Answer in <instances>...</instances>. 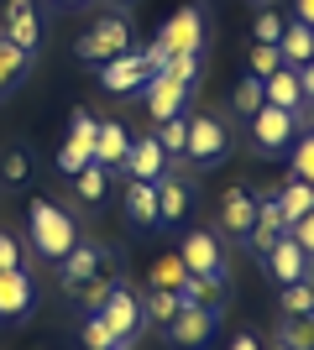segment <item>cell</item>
Wrapping results in <instances>:
<instances>
[{"mask_svg": "<svg viewBox=\"0 0 314 350\" xmlns=\"http://www.w3.org/2000/svg\"><path fill=\"white\" fill-rule=\"evenodd\" d=\"M179 293H168V288H142V319H152V324H173L179 319Z\"/></svg>", "mask_w": 314, "mask_h": 350, "instance_id": "24", "label": "cell"}, {"mask_svg": "<svg viewBox=\"0 0 314 350\" xmlns=\"http://www.w3.org/2000/svg\"><path fill=\"white\" fill-rule=\"evenodd\" d=\"M283 27H288V21H283L278 11H257V21H252V37H257V42H272V47H278Z\"/></svg>", "mask_w": 314, "mask_h": 350, "instance_id": "36", "label": "cell"}, {"mask_svg": "<svg viewBox=\"0 0 314 350\" xmlns=\"http://www.w3.org/2000/svg\"><path fill=\"white\" fill-rule=\"evenodd\" d=\"M126 152H131V131L120 120H100L94 126V162L100 167H126Z\"/></svg>", "mask_w": 314, "mask_h": 350, "instance_id": "15", "label": "cell"}, {"mask_svg": "<svg viewBox=\"0 0 314 350\" xmlns=\"http://www.w3.org/2000/svg\"><path fill=\"white\" fill-rule=\"evenodd\" d=\"M283 235H288V215H283V204H278V199H257V225H252V235H246V241H252V246L267 256V251L278 246Z\"/></svg>", "mask_w": 314, "mask_h": 350, "instance_id": "14", "label": "cell"}, {"mask_svg": "<svg viewBox=\"0 0 314 350\" xmlns=\"http://www.w3.org/2000/svg\"><path fill=\"white\" fill-rule=\"evenodd\" d=\"M278 340H283L288 350H314V314H283Z\"/></svg>", "mask_w": 314, "mask_h": 350, "instance_id": "27", "label": "cell"}, {"mask_svg": "<svg viewBox=\"0 0 314 350\" xmlns=\"http://www.w3.org/2000/svg\"><path fill=\"white\" fill-rule=\"evenodd\" d=\"M84 345L90 350H120V340H116V329H110L100 314H90V319H84Z\"/></svg>", "mask_w": 314, "mask_h": 350, "instance_id": "35", "label": "cell"}, {"mask_svg": "<svg viewBox=\"0 0 314 350\" xmlns=\"http://www.w3.org/2000/svg\"><path fill=\"white\" fill-rule=\"evenodd\" d=\"M304 120H309V131H314V100H309V110H304Z\"/></svg>", "mask_w": 314, "mask_h": 350, "instance_id": "45", "label": "cell"}, {"mask_svg": "<svg viewBox=\"0 0 314 350\" xmlns=\"http://www.w3.org/2000/svg\"><path fill=\"white\" fill-rule=\"evenodd\" d=\"M157 146H163V152H179V157H183V146H189V116L163 120V131H157Z\"/></svg>", "mask_w": 314, "mask_h": 350, "instance_id": "33", "label": "cell"}, {"mask_svg": "<svg viewBox=\"0 0 314 350\" xmlns=\"http://www.w3.org/2000/svg\"><path fill=\"white\" fill-rule=\"evenodd\" d=\"M11 267H21V246H16L11 235L0 230V272H11Z\"/></svg>", "mask_w": 314, "mask_h": 350, "instance_id": "41", "label": "cell"}, {"mask_svg": "<svg viewBox=\"0 0 314 350\" xmlns=\"http://www.w3.org/2000/svg\"><path fill=\"white\" fill-rule=\"evenodd\" d=\"M225 146H231V136H225V126L215 116H189V146H183L189 162H215V157H225Z\"/></svg>", "mask_w": 314, "mask_h": 350, "instance_id": "10", "label": "cell"}, {"mask_svg": "<svg viewBox=\"0 0 314 350\" xmlns=\"http://www.w3.org/2000/svg\"><path fill=\"white\" fill-rule=\"evenodd\" d=\"M94 126H100V120H94L90 110H74V116H68V142L58 146V167L68 178L94 162Z\"/></svg>", "mask_w": 314, "mask_h": 350, "instance_id": "4", "label": "cell"}, {"mask_svg": "<svg viewBox=\"0 0 314 350\" xmlns=\"http://www.w3.org/2000/svg\"><path fill=\"white\" fill-rule=\"evenodd\" d=\"M147 79H152V63L142 58V47H136V53H120V58H110L100 68V84L110 89V94H136V89H147Z\"/></svg>", "mask_w": 314, "mask_h": 350, "instance_id": "8", "label": "cell"}, {"mask_svg": "<svg viewBox=\"0 0 314 350\" xmlns=\"http://www.w3.org/2000/svg\"><path fill=\"white\" fill-rule=\"evenodd\" d=\"M231 105H236L241 116L252 120L257 110H262V105H267V94H262V79H252V73H246V79H241V84L231 89Z\"/></svg>", "mask_w": 314, "mask_h": 350, "instance_id": "31", "label": "cell"}, {"mask_svg": "<svg viewBox=\"0 0 314 350\" xmlns=\"http://www.w3.org/2000/svg\"><path fill=\"white\" fill-rule=\"evenodd\" d=\"M283 314H314V282H288L283 288Z\"/></svg>", "mask_w": 314, "mask_h": 350, "instance_id": "34", "label": "cell"}, {"mask_svg": "<svg viewBox=\"0 0 314 350\" xmlns=\"http://www.w3.org/2000/svg\"><path fill=\"white\" fill-rule=\"evenodd\" d=\"M299 84H304V94H309V100H314V58H309V63H304V68H299Z\"/></svg>", "mask_w": 314, "mask_h": 350, "instance_id": "42", "label": "cell"}, {"mask_svg": "<svg viewBox=\"0 0 314 350\" xmlns=\"http://www.w3.org/2000/svg\"><path fill=\"white\" fill-rule=\"evenodd\" d=\"M293 126H299V110L262 105V110L252 116V142H257V152H283V146H293Z\"/></svg>", "mask_w": 314, "mask_h": 350, "instance_id": "5", "label": "cell"}, {"mask_svg": "<svg viewBox=\"0 0 314 350\" xmlns=\"http://www.w3.org/2000/svg\"><path fill=\"white\" fill-rule=\"evenodd\" d=\"M27 68H31V53L16 47L11 37H0V94H11V89L27 79Z\"/></svg>", "mask_w": 314, "mask_h": 350, "instance_id": "23", "label": "cell"}, {"mask_svg": "<svg viewBox=\"0 0 314 350\" xmlns=\"http://www.w3.org/2000/svg\"><path fill=\"white\" fill-rule=\"evenodd\" d=\"M0 37H11L16 47H37L42 42V21H37V5L31 0H5V11H0Z\"/></svg>", "mask_w": 314, "mask_h": 350, "instance_id": "11", "label": "cell"}, {"mask_svg": "<svg viewBox=\"0 0 314 350\" xmlns=\"http://www.w3.org/2000/svg\"><path fill=\"white\" fill-rule=\"evenodd\" d=\"M142 100H147L152 120L163 126V120L183 116V105H189V84H179L173 73H152V79H147V89H142Z\"/></svg>", "mask_w": 314, "mask_h": 350, "instance_id": "9", "label": "cell"}, {"mask_svg": "<svg viewBox=\"0 0 314 350\" xmlns=\"http://www.w3.org/2000/svg\"><path fill=\"white\" fill-rule=\"evenodd\" d=\"M31 246L42 251V256H53V262H63L68 251L79 246V230H74V215L68 209H58L53 199H31Z\"/></svg>", "mask_w": 314, "mask_h": 350, "instance_id": "1", "label": "cell"}, {"mask_svg": "<svg viewBox=\"0 0 314 350\" xmlns=\"http://www.w3.org/2000/svg\"><path fill=\"white\" fill-rule=\"evenodd\" d=\"M74 189L84 204H100L105 193H110V167H100V162H90V167H79L74 173Z\"/></svg>", "mask_w": 314, "mask_h": 350, "instance_id": "28", "label": "cell"}, {"mask_svg": "<svg viewBox=\"0 0 314 350\" xmlns=\"http://www.w3.org/2000/svg\"><path fill=\"white\" fill-rule=\"evenodd\" d=\"M100 262H105V251H100V246H84V241H79V246L63 256V288H74V282H90L94 272H100Z\"/></svg>", "mask_w": 314, "mask_h": 350, "instance_id": "22", "label": "cell"}, {"mask_svg": "<svg viewBox=\"0 0 314 350\" xmlns=\"http://www.w3.org/2000/svg\"><path fill=\"white\" fill-rule=\"evenodd\" d=\"M293 178H304L314 189V131L304 136V142H293Z\"/></svg>", "mask_w": 314, "mask_h": 350, "instance_id": "37", "label": "cell"}, {"mask_svg": "<svg viewBox=\"0 0 314 350\" xmlns=\"http://www.w3.org/2000/svg\"><path fill=\"white\" fill-rule=\"evenodd\" d=\"M293 11H299L304 27H314V0H293Z\"/></svg>", "mask_w": 314, "mask_h": 350, "instance_id": "43", "label": "cell"}, {"mask_svg": "<svg viewBox=\"0 0 314 350\" xmlns=\"http://www.w3.org/2000/svg\"><path fill=\"white\" fill-rule=\"evenodd\" d=\"M267 272L283 282V288H288V282H304V278H309V256L299 251V241H293V235H283V241L267 251Z\"/></svg>", "mask_w": 314, "mask_h": 350, "instance_id": "16", "label": "cell"}, {"mask_svg": "<svg viewBox=\"0 0 314 350\" xmlns=\"http://www.w3.org/2000/svg\"><path fill=\"white\" fill-rule=\"evenodd\" d=\"M231 350H262V345H257L252 335H236V340H231Z\"/></svg>", "mask_w": 314, "mask_h": 350, "instance_id": "44", "label": "cell"}, {"mask_svg": "<svg viewBox=\"0 0 314 350\" xmlns=\"http://www.w3.org/2000/svg\"><path fill=\"white\" fill-rule=\"evenodd\" d=\"M116 282H120V278H110V272H94L90 282H74L68 293H74V298H79L84 308H90V314H100V308H105V298L116 293Z\"/></svg>", "mask_w": 314, "mask_h": 350, "instance_id": "26", "label": "cell"}, {"mask_svg": "<svg viewBox=\"0 0 314 350\" xmlns=\"http://www.w3.org/2000/svg\"><path fill=\"white\" fill-rule=\"evenodd\" d=\"M183 267L194 272V278H215V272H225V256H220V241L209 230H194V235H183V246H179Z\"/></svg>", "mask_w": 314, "mask_h": 350, "instance_id": "12", "label": "cell"}, {"mask_svg": "<svg viewBox=\"0 0 314 350\" xmlns=\"http://www.w3.org/2000/svg\"><path fill=\"white\" fill-rule=\"evenodd\" d=\"M252 225H257V193L252 189H225V199H220V230L236 235V241H246Z\"/></svg>", "mask_w": 314, "mask_h": 350, "instance_id": "13", "label": "cell"}, {"mask_svg": "<svg viewBox=\"0 0 314 350\" xmlns=\"http://www.w3.org/2000/svg\"><path fill=\"white\" fill-rule=\"evenodd\" d=\"M147 282H152V288H168V293H179L183 282H189V267H183V256H179V251L157 256V262H152V272H147Z\"/></svg>", "mask_w": 314, "mask_h": 350, "instance_id": "25", "label": "cell"}, {"mask_svg": "<svg viewBox=\"0 0 314 350\" xmlns=\"http://www.w3.org/2000/svg\"><path fill=\"white\" fill-rule=\"evenodd\" d=\"M246 63H252V79H272V73L283 68V53L272 42H257L252 53H246Z\"/></svg>", "mask_w": 314, "mask_h": 350, "instance_id": "32", "label": "cell"}, {"mask_svg": "<svg viewBox=\"0 0 314 350\" xmlns=\"http://www.w3.org/2000/svg\"><path fill=\"white\" fill-rule=\"evenodd\" d=\"M157 42H163L168 58H173V53H199V47H205V16H199V5H179V11L163 21Z\"/></svg>", "mask_w": 314, "mask_h": 350, "instance_id": "3", "label": "cell"}, {"mask_svg": "<svg viewBox=\"0 0 314 350\" xmlns=\"http://www.w3.org/2000/svg\"><path fill=\"white\" fill-rule=\"evenodd\" d=\"M278 53H283L288 68H304V63L314 58V27H304V21H288L283 37H278Z\"/></svg>", "mask_w": 314, "mask_h": 350, "instance_id": "21", "label": "cell"}, {"mask_svg": "<svg viewBox=\"0 0 314 350\" xmlns=\"http://www.w3.org/2000/svg\"><path fill=\"white\" fill-rule=\"evenodd\" d=\"M163 73H173L179 84H189V89H194V79H199V53H173Z\"/></svg>", "mask_w": 314, "mask_h": 350, "instance_id": "38", "label": "cell"}, {"mask_svg": "<svg viewBox=\"0 0 314 350\" xmlns=\"http://www.w3.org/2000/svg\"><path fill=\"white\" fill-rule=\"evenodd\" d=\"M288 235L299 241V251H304V256H314V209H309L304 219H293V225H288Z\"/></svg>", "mask_w": 314, "mask_h": 350, "instance_id": "39", "label": "cell"}, {"mask_svg": "<svg viewBox=\"0 0 314 350\" xmlns=\"http://www.w3.org/2000/svg\"><path fill=\"white\" fill-rule=\"evenodd\" d=\"M84 63H110V58H120V53H131V21L120 11H110V16H100L84 37H79V47H74Z\"/></svg>", "mask_w": 314, "mask_h": 350, "instance_id": "2", "label": "cell"}, {"mask_svg": "<svg viewBox=\"0 0 314 350\" xmlns=\"http://www.w3.org/2000/svg\"><path fill=\"white\" fill-rule=\"evenodd\" d=\"M63 5H84V0H63Z\"/></svg>", "mask_w": 314, "mask_h": 350, "instance_id": "46", "label": "cell"}, {"mask_svg": "<svg viewBox=\"0 0 314 350\" xmlns=\"http://www.w3.org/2000/svg\"><path fill=\"white\" fill-rule=\"evenodd\" d=\"M278 204H283L288 225H293V219H304V215L314 209V189L304 183V178H288V183H283V193H278Z\"/></svg>", "mask_w": 314, "mask_h": 350, "instance_id": "30", "label": "cell"}, {"mask_svg": "<svg viewBox=\"0 0 314 350\" xmlns=\"http://www.w3.org/2000/svg\"><path fill=\"white\" fill-rule=\"evenodd\" d=\"M100 319L116 329V340H120V350L136 340V329H142V298H136L126 282H116V293L105 298V308H100Z\"/></svg>", "mask_w": 314, "mask_h": 350, "instance_id": "7", "label": "cell"}, {"mask_svg": "<svg viewBox=\"0 0 314 350\" xmlns=\"http://www.w3.org/2000/svg\"><path fill=\"white\" fill-rule=\"evenodd\" d=\"M183 209H189V189H183L179 178H157V215L163 219H183Z\"/></svg>", "mask_w": 314, "mask_h": 350, "instance_id": "29", "label": "cell"}, {"mask_svg": "<svg viewBox=\"0 0 314 350\" xmlns=\"http://www.w3.org/2000/svg\"><path fill=\"white\" fill-rule=\"evenodd\" d=\"M126 215H131L136 225H163V215H157V183L131 178V183H126Z\"/></svg>", "mask_w": 314, "mask_h": 350, "instance_id": "20", "label": "cell"}, {"mask_svg": "<svg viewBox=\"0 0 314 350\" xmlns=\"http://www.w3.org/2000/svg\"><path fill=\"white\" fill-rule=\"evenodd\" d=\"M262 94H267V105H278V110H299L304 105V84H299V68H278L272 79H262Z\"/></svg>", "mask_w": 314, "mask_h": 350, "instance_id": "19", "label": "cell"}, {"mask_svg": "<svg viewBox=\"0 0 314 350\" xmlns=\"http://www.w3.org/2000/svg\"><path fill=\"white\" fill-rule=\"evenodd\" d=\"M110 5H126V0H110Z\"/></svg>", "mask_w": 314, "mask_h": 350, "instance_id": "47", "label": "cell"}, {"mask_svg": "<svg viewBox=\"0 0 314 350\" xmlns=\"http://www.w3.org/2000/svg\"><path fill=\"white\" fill-rule=\"evenodd\" d=\"M215 308H205V304H183L179 308V319L168 324V340L179 350H205L209 345V335H215Z\"/></svg>", "mask_w": 314, "mask_h": 350, "instance_id": "6", "label": "cell"}, {"mask_svg": "<svg viewBox=\"0 0 314 350\" xmlns=\"http://www.w3.org/2000/svg\"><path fill=\"white\" fill-rule=\"evenodd\" d=\"M0 173L11 178V183H27V173H31L27 152H5V162H0Z\"/></svg>", "mask_w": 314, "mask_h": 350, "instance_id": "40", "label": "cell"}, {"mask_svg": "<svg viewBox=\"0 0 314 350\" xmlns=\"http://www.w3.org/2000/svg\"><path fill=\"white\" fill-rule=\"evenodd\" d=\"M31 278H27V267H11V272H0V319H21L31 308Z\"/></svg>", "mask_w": 314, "mask_h": 350, "instance_id": "17", "label": "cell"}, {"mask_svg": "<svg viewBox=\"0 0 314 350\" xmlns=\"http://www.w3.org/2000/svg\"><path fill=\"white\" fill-rule=\"evenodd\" d=\"M163 162H168V152L157 146V136H136L131 152H126V173H131V178H147V183H157V178H163Z\"/></svg>", "mask_w": 314, "mask_h": 350, "instance_id": "18", "label": "cell"}]
</instances>
